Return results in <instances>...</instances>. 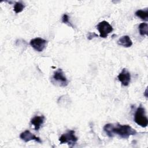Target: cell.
Segmentation results:
<instances>
[{"instance_id": "3957f363", "label": "cell", "mask_w": 148, "mask_h": 148, "mask_svg": "<svg viewBox=\"0 0 148 148\" xmlns=\"http://www.w3.org/2000/svg\"><path fill=\"white\" fill-rule=\"evenodd\" d=\"M74 130H68L66 132L63 134L60 138L59 141L61 144L68 143L69 146H73L76 143L78 138L75 135Z\"/></svg>"}, {"instance_id": "277c9868", "label": "cell", "mask_w": 148, "mask_h": 148, "mask_svg": "<svg viewBox=\"0 0 148 148\" xmlns=\"http://www.w3.org/2000/svg\"><path fill=\"white\" fill-rule=\"evenodd\" d=\"M53 82L61 87H66L68 84V80L64 75L62 69H58L56 71L52 77Z\"/></svg>"}, {"instance_id": "4fadbf2b", "label": "cell", "mask_w": 148, "mask_h": 148, "mask_svg": "<svg viewBox=\"0 0 148 148\" xmlns=\"http://www.w3.org/2000/svg\"><path fill=\"white\" fill-rule=\"evenodd\" d=\"M25 8L24 4L22 2H17L14 5V11L16 13H19L21 12Z\"/></svg>"}, {"instance_id": "52a82bcc", "label": "cell", "mask_w": 148, "mask_h": 148, "mask_svg": "<svg viewBox=\"0 0 148 148\" xmlns=\"http://www.w3.org/2000/svg\"><path fill=\"white\" fill-rule=\"evenodd\" d=\"M117 79L123 86H128L131 82V74L126 68H123L117 76Z\"/></svg>"}, {"instance_id": "8fae6325", "label": "cell", "mask_w": 148, "mask_h": 148, "mask_svg": "<svg viewBox=\"0 0 148 148\" xmlns=\"http://www.w3.org/2000/svg\"><path fill=\"white\" fill-rule=\"evenodd\" d=\"M135 15L139 17L141 20L147 21H148V9H146L145 10H138L135 12Z\"/></svg>"}, {"instance_id": "8992f818", "label": "cell", "mask_w": 148, "mask_h": 148, "mask_svg": "<svg viewBox=\"0 0 148 148\" xmlns=\"http://www.w3.org/2000/svg\"><path fill=\"white\" fill-rule=\"evenodd\" d=\"M30 45L37 51H42L46 47L47 40L41 38H36L30 40Z\"/></svg>"}, {"instance_id": "9c48e42d", "label": "cell", "mask_w": 148, "mask_h": 148, "mask_svg": "<svg viewBox=\"0 0 148 148\" xmlns=\"http://www.w3.org/2000/svg\"><path fill=\"white\" fill-rule=\"evenodd\" d=\"M45 121V117L44 116H35L31 119L30 123L34 126L35 130L38 131L41 127L42 125Z\"/></svg>"}, {"instance_id": "9a60e30c", "label": "cell", "mask_w": 148, "mask_h": 148, "mask_svg": "<svg viewBox=\"0 0 148 148\" xmlns=\"http://www.w3.org/2000/svg\"><path fill=\"white\" fill-rule=\"evenodd\" d=\"M98 36V35L97 34H95V32H88V34H87V39L88 40H91L92 38H97Z\"/></svg>"}, {"instance_id": "2e32d148", "label": "cell", "mask_w": 148, "mask_h": 148, "mask_svg": "<svg viewBox=\"0 0 148 148\" xmlns=\"http://www.w3.org/2000/svg\"><path fill=\"white\" fill-rule=\"evenodd\" d=\"M146 94H147V89H146V91H145V96H146V97H147V95H146Z\"/></svg>"}, {"instance_id": "6da1fadb", "label": "cell", "mask_w": 148, "mask_h": 148, "mask_svg": "<svg viewBox=\"0 0 148 148\" xmlns=\"http://www.w3.org/2000/svg\"><path fill=\"white\" fill-rule=\"evenodd\" d=\"M103 131L110 138H112L114 134H117L121 138L127 139L130 136L136 134V131L130 125H121L119 123L115 125L111 123L106 124L103 127Z\"/></svg>"}, {"instance_id": "5b68a950", "label": "cell", "mask_w": 148, "mask_h": 148, "mask_svg": "<svg viewBox=\"0 0 148 148\" xmlns=\"http://www.w3.org/2000/svg\"><path fill=\"white\" fill-rule=\"evenodd\" d=\"M97 28L99 32L100 37L102 38H106L108 37V34L112 32V26L106 21H102L97 25Z\"/></svg>"}, {"instance_id": "7a4b0ae2", "label": "cell", "mask_w": 148, "mask_h": 148, "mask_svg": "<svg viewBox=\"0 0 148 148\" xmlns=\"http://www.w3.org/2000/svg\"><path fill=\"white\" fill-rule=\"evenodd\" d=\"M134 121L142 127H146L147 126L148 120L146 115L145 109L142 105H140L135 112Z\"/></svg>"}, {"instance_id": "ba28073f", "label": "cell", "mask_w": 148, "mask_h": 148, "mask_svg": "<svg viewBox=\"0 0 148 148\" xmlns=\"http://www.w3.org/2000/svg\"><path fill=\"white\" fill-rule=\"evenodd\" d=\"M20 138L25 142H28L32 140H34L38 143L42 142L40 138L36 136L34 134H32L29 130H25L24 132H21L20 135Z\"/></svg>"}, {"instance_id": "5bb4252c", "label": "cell", "mask_w": 148, "mask_h": 148, "mask_svg": "<svg viewBox=\"0 0 148 148\" xmlns=\"http://www.w3.org/2000/svg\"><path fill=\"white\" fill-rule=\"evenodd\" d=\"M69 16L66 14H64L62 17V22L64 24H68L69 26L73 27V25H72V24L69 22Z\"/></svg>"}, {"instance_id": "7c38bea8", "label": "cell", "mask_w": 148, "mask_h": 148, "mask_svg": "<svg viewBox=\"0 0 148 148\" xmlns=\"http://www.w3.org/2000/svg\"><path fill=\"white\" fill-rule=\"evenodd\" d=\"M139 34L140 35H147L148 34V25L146 23H142L138 27Z\"/></svg>"}, {"instance_id": "30bf717a", "label": "cell", "mask_w": 148, "mask_h": 148, "mask_svg": "<svg viewBox=\"0 0 148 148\" xmlns=\"http://www.w3.org/2000/svg\"><path fill=\"white\" fill-rule=\"evenodd\" d=\"M117 44L125 47H130L132 45V42L129 36L124 35L119 39Z\"/></svg>"}]
</instances>
